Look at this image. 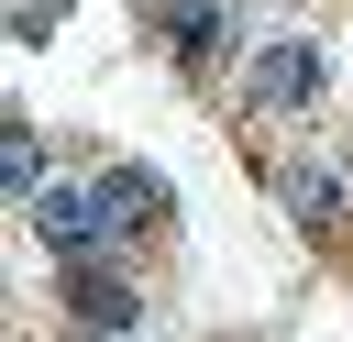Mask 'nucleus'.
I'll return each mask as SVG.
<instances>
[{
    "label": "nucleus",
    "mask_w": 353,
    "mask_h": 342,
    "mask_svg": "<svg viewBox=\"0 0 353 342\" xmlns=\"http://www.w3.org/2000/svg\"><path fill=\"white\" fill-rule=\"evenodd\" d=\"M320 88H331V55L298 44V33H276V44L243 55V99H265V110H309Z\"/></svg>",
    "instance_id": "obj_1"
},
{
    "label": "nucleus",
    "mask_w": 353,
    "mask_h": 342,
    "mask_svg": "<svg viewBox=\"0 0 353 342\" xmlns=\"http://www.w3.org/2000/svg\"><path fill=\"white\" fill-rule=\"evenodd\" d=\"M0 188L11 199H44L55 177H44V143H33V121H11V143H0Z\"/></svg>",
    "instance_id": "obj_7"
},
{
    "label": "nucleus",
    "mask_w": 353,
    "mask_h": 342,
    "mask_svg": "<svg viewBox=\"0 0 353 342\" xmlns=\"http://www.w3.org/2000/svg\"><path fill=\"white\" fill-rule=\"evenodd\" d=\"M66 298H77V320H99V331H132V287H121V276H88V265H77V276H66Z\"/></svg>",
    "instance_id": "obj_6"
},
{
    "label": "nucleus",
    "mask_w": 353,
    "mask_h": 342,
    "mask_svg": "<svg viewBox=\"0 0 353 342\" xmlns=\"http://www.w3.org/2000/svg\"><path fill=\"white\" fill-rule=\"evenodd\" d=\"M33 232H44L55 254H110V210H99V188H77V177H55V188L33 199Z\"/></svg>",
    "instance_id": "obj_2"
},
{
    "label": "nucleus",
    "mask_w": 353,
    "mask_h": 342,
    "mask_svg": "<svg viewBox=\"0 0 353 342\" xmlns=\"http://www.w3.org/2000/svg\"><path fill=\"white\" fill-rule=\"evenodd\" d=\"M276 199H287L309 232H342V188H331V165H276Z\"/></svg>",
    "instance_id": "obj_5"
},
{
    "label": "nucleus",
    "mask_w": 353,
    "mask_h": 342,
    "mask_svg": "<svg viewBox=\"0 0 353 342\" xmlns=\"http://www.w3.org/2000/svg\"><path fill=\"white\" fill-rule=\"evenodd\" d=\"M143 22H154V44H176L188 66H221V44H232V11H221V0H143Z\"/></svg>",
    "instance_id": "obj_3"
},
{
    "label": "nucleus",
    "mask_w": 353,
    "mask_h": 342,
    "mask_svg": "<svg viewBox=\"0 0 353 342\" xmlns=\"http://www.w3.org/2000/svg\"><path fill=\"white\" fill-rule=\"evenodd\" d=\"M99 210H110V243H154V232H165L154 165H110V177H99Z\"/></svg>",
    "instance_id": "obj_4"
}]
</instances>
